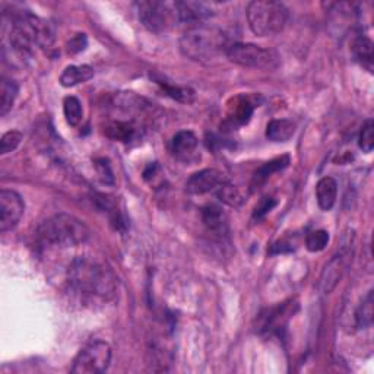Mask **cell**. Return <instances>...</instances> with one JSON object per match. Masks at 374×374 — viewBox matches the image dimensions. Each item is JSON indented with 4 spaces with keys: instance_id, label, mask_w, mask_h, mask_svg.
<instances>
[{
    "instance_id": "8",
    "label": "cell",
    "mask_w": 374,
    "mask_h": 374,
    "mask_svg": "<svg viewBox=\"0 0 374 374\" xmlns=\"http://www.w3.org/2000/svg\"><path fill=\"white\" fill-rule=\"evenodd\" d=\"M110 363V345L104 341H94L85 345L75 357L71 371L75 374H100L107 371Z\"/></svg>"
},
{
    "instance_id": "17",
    "label": "cell",
    "mask_w": 374,
    "mask_h": 374,
    "mask_svg": "<svg viewBox=\"0 0 374 374\" xmlns=\"http://www.w3.org/2000/svg\"><path fill=\"white\" fill-rule=\"evenodd\" d=\"M288 164H290V157L288 156H282L279 158H275L272 161L263 164L261 169L254 173V176L252 178L250 191H254V190L259 189L261 186H263L268 182V178L270 176H272L277 171L283 170Z\"/></svg>"
},
{
    "instance_id": "6",
    "label": "cell",
    "mask_w": 374,
    "mask_h": 374,
    "mask_svg": "<svg viewBox=\"0 0 374 374\" xmlns=\"http://www.w3.org/2000/svg\"><path fill=\"white\" fill-rule=\"evenodd\" d=\"M225 55L230 62L250 69L272 71L277 69L281 63V57L275 50L252 43L230 44Z\"/></svg>"
},
{
    "instance_id": "15",
    "label": "cell",
    "mask_w": 374,
    "mask_h": 374,
    "mask_svg": "<svg viewBox=\"0 0 374 374\" xmlns=\"http://www.w3.org/2000/svg\"><path fill=\"white\" fill-rule=\"evenodd\" d=\"M198 148V138L190 131L178 132L171 140L173 156L180 161H189Z\"/></svg>"
},
{
    "instance_id": "5",
    "label": "cell",
    "mask_w": 374,
    "mask_h": 374,
    "mask_svg": "<svg viewBox=\"0 0 374 374\" xmlns=\"http://www.w3.org/2000/svg\"><path fill=\"white\" fill-rule=\"evenodd\" d=\"M247 21L250 30L257 37L279 34L288 22V9L274 0H254L247 6Z\"/></svg>"
},
{
    "instance_id": "20",
    "label": "cell",
    "mask_w": 374,
    "mask_h": 374,
    "mask_svg": "<svg viewBox=\"0 0 374 374\" xmlns=\"http://www.w3.org/2000/svg\"><path fill=\"white\" fill-rule=\"evenodd\" d=\"M93 76L94 69L88 66V64H82V66H68L60 75V84L64 88H71L89 81Z\"/></svg>"
},
{
    "instance_id": "31",
    "label": "cell",
    "mask_w": 374,
    "mask_h": 374,
    "mask_svg": "<svg viewBox=\"0 0 374 374\" xmlns=\"http://www.w3.org/2000/svg\"><path fill=\"white\" fill-rule=\"evenodd\" d=\"M277 200L274 198H263L259 203L256 205V208L253 211V218L254 219H262L263 216H266L270 211H272L277 206Z\"/></svg>"
},
{
    "instance_id": "14",
    "label": "cell",
    "mask_w": 374,
    "mask_h": 374,
    "mask_svg": "<svg viewBox=\"0 0 374 374\" xmlns=\"http://www.w3.org/2000/svg\"><path fill=\"white\" fill-rule=\"evenodd\" d=\"M180 22L190 24L191 27L202 25L212 17V10L200 2H176Z\"/></svg>"
},
{
    "instance_id": "28",
    "label": "cell",
    "mask_w": 374,
    "mask_h": 374,
    "mask_svg": "<svg viewBox=\"0 0 374 374\" xmlns=\"http://www.w3.org/2000/svg\"><path fill=\"white\" fill-rule=\"evenodd\" d=\"M358 147L363 149L366 153H370L374 148V122L367 120L358 136Z\"/></svg>"
},
{
    "instance_id": "32",
    "label": "cell",
    "mask_w": 374,
    "mask_h": 374,
    "mask_svg": "<svg viewBox=\"0 0 374 374\" xmlns=\"http://www.w3.org/2000/svg\"><path fill=\"white\" fill-rule=\"evenodd\" d=\"M88 46V40L85 34H76L73 38H71V41L68 43V53L76 55L84 51Z\"/></svg>"
},
{
    "instance_id": "18",
    "label": "cell",
    "mask_w": 374,
    "mask_h": 374,
    "mask_svg": "<svg viewBox=\"0 0 374 374\" xmlns=\"http://www.w3.org/2000/svg\"><path fill=\"white\" fill-rule=\"evenodd\" d=\"M254 110V102L250 97L240 95L234 98V106L230 107L228 120L234 126H243L249 123Z\"/></svg>"
},
{
    "instance_id": "25",
    "label": "cell",
    "mask_w": 374,
    "mask_h": 374,
    "mask_svg": "<svg viewBox=\"0 0 374 374\" xmlns=\"http://www.w3.org/2000/svg\"><path fill=\"white\" fill-rule=\"evenodd\" d=\"M63 113L68 124L78 126L82 120V104L76 97H66L63 101Z\"/></svg>"
},
{
    "instance_id": "33",
    "label": "cell",
    "mask_w": 374,
    "mask_h": 374,
    "mask_svg": "<svg viewBox=\"0 0 374 374\" xmlns=\"http://www.w3.org/2000/svg\"><path fill=\"white\" fill-rule=\"evenodd\" d=\"M97 169L100 171L102 182H104V183H113V173H111L110 165H109V162L106 160L97 161Z\"/></svg>"
},
{
    "instance_id": "24",
    "label": "cell",
    "mask_w": 374,
    "mask_h": 374,
    "mask_svg": "<svg viewBox=\"0 0 374 374\" xmlns=\"http://www.w3.org/2000/svg\"><path fill=\"white\" fill-rule=\"evenodd\" d=\"M373 291L364 297L355 312V325L358 329H367L373 324Z\"/></svg>"
},
{
    "instance_id": "9",
    "label": "cell",
    "mask_w": 374,
    "mask_h": 374,
    "mask_svg": "<svg viewBox=\"0 0 374 374\" xmlns=\"http://www.w3.org/2000/svg\"><path fill=\"white\" fill-rule=\"evenodd\" d=\"M25 212V202L15 190L0 191V231L8 233L14 230Z\"/></svg>"
},
{
    "instance_id": "10",
    "label": "cell",
    "mask_w": 374,
    "mask_h": 374,
    "mask_svg": "<svg viewBox=\"0 0 374 374\" xmlns=\"http://www.w3.org/2000/svg\"><path fill=\"white\" fill-rule=\"evenodd\" d=\"M227 180L221 171L206 169L195 173L187 180L186 190L190 195H205V193L216 191Z\"/></svg>"
},
{
    "instance_id": "2",
    "label": "cell",
    "mask_w": 374,
    "mask_h": 374,
    "mask_svg": "<svg viewBox=\"0 0 374 374\" xmlns=\"http://www.w3.org/2000/svg\"><path fill=\"white\" fill-rule=\"evenodd\" d=\"M12 28L9 34L10 46L21 56L30 55L32 46L51 47L55 43L56 32L53 25L47 19L37 17L31 12H18L12 14Z\"/></svg>"
},
{
    "instance_id": "7",
    "label": "cell",
    "mask_w": 374,
    "mask_h": 374,
    "mask_svg": "<svg viewBox=\"0 0 374 374\" xmlns=\"http://www.w3.org/2000/svg\"><path fill=\"white\" fill-rule=\"evenodd\" d=\"M136 8L140 22L152 32H164L180 22L176 2L147 0V2L136 3Z\"/></svg>"
},
{
    "instance_id": "22",
    "label": "cell",
    "mask_w": 374,
    "mask_h": 374,
    "mask_svg": "<svg viewBox=\"0 0 374 374\" xmlns=\"http://www.w3.org/2000/svg\"><path fill=\"white\" fill-rule=\"evenodd\" d=\"M18 91V85L14 81L2 78V82H0V115H2V118L14 107Z\"/></svg>"
},
{
    "instance_id": "3",
    "label": "cell",
    "mask_w": 374,
    "mask_h": 374,
    "mask_svg": "<svg viewBox=\"0 0 374 374\" xmlns=\"http://www.w3.org/2000/svg\"><path fill=\"white\" fill-rule=\"evenodd\" d=\"M228 40L224 31L206 27L205 24L187 30L180 38L182 53L199 63H212L223 53H227Z\"/></svg>"
},
{
    "instance_id": "19",
    "label": "cell",
    "mask_w": 374,
    "mask_h": 374,
    "mask_svg": "<svg viewBox=\"0 0 374 374\" xmlns=\"http://www.w3.org/2000/svg\"><path fill=\"white\" fill-rule=\"evenodd\" d=\"M104 133L114 140L129 144L139 136V127L131 122H111L106 126Z\"/></svg>"
},
{
    "instance_id": "12",
    "label": "cell",
    "mask_w": 374,
    "mask_h": 374,
    "mask_svg": "<svg viewBox=\"0 0 374 374\" xmlns=\"http://www.w3.org/2000/svg\"><path fill=\"white\" fill-rule=\"evenodd\" d=\"M345 253L341 252L339 254L333 256L330 262L325 266L324 272L319 279V290L324 294H330L335 288H337L338 282L341 281L344 272H345Z\"/></svg>"
},
{
    "instance_id": "26",
    "label": "cell",
    "mask_w": 374,
    "mask_h": 374,
    "mask_svg": "<svg viewBox=\"0 0 374 374\" xmlns=\"http://www.w3.org/2000/svg\"><path fill=\"white\" fill-rule=\"evenodd\" d=\"M216 196L219 198V200H221V202L227 203L228 206H234V208L240 206L243 203V200H244L240 190L236 186L230 185L228 182H225L224 185L219 186V189L216 190Z\"/></svg>"
},
{
    "instance_id": "16",
    "label": "cell",
    "mask_w": 374,
    "mask_h": 374,
    "mask_svg": "<svg viewBox=\"0 0 374 374\" xmlns=\"http://www.w3.org/2000/svg\"><path fill=\"white\" fill-rule=\"evenodd\" d=\"M338 198V183L333 177L320 178L316 185V199L320 209L330 211Z\"/></svg>"
},
{
    "instance_id": "11",
    "label": "cell",
    "mask_w": 374,
    "mask_h": 374,
    "mask_svg": "<svg viewBox=\"0 0 374 374\" xmlns=\"http://www.w3.org/2000/svg\"><path fill=\"white\" fill-rule=\"evenodd\" d=\"M294 303H283L282 306L266 310L259 320V332L275 333L287 325L290 316L294 313Z\"/></svg>"
},
{
    "instance_id": "23",
    "label": "cell",
    "mask_w": 374,
    "mask_h": 374,
    "mask_svg": "<svg viewBox=\"0 0 374 374\" xmlns=\"http://www.w3.org/2000/svg\"><path fill=\"white\" fill-rule=\"evenodd\" d=\"M353 53L355 59L363 64L364 68L371 71L373 68V41L366 35H359L355 38L353 44Z\"/></svg>"
},
{
    "instance_id": "29",
    "label": "cell",
    "mask_w": 374,
    "mask_h": 374,
    "mask_svg": "<svg viewBox=\"0 0 374 374\" xmlns=\"http://www.w3.org/2000/svg\"><path fill=\"white\" fill-rule=\"evenodd\" d=\"M22 142V133L18 131H10L2 136L0 140V153L6 156L9 152H14Z\"/></svg>"
},
{
    "instance_id": "1",
    "label": "cell",
    "mask_w": 374,
    "mask_h": 374,
    "mask_svg": "<svg viewBox=\"0 0 374 374\" xmlns=\"http://www.w3.org/2000/svg\"><path fill=\"white\" fill-rule=\"evenodd\" d=\"M71 291L85 300L110 301L118 292V277L111 266L93 256H80L68 269Z\"/></svg>"
},
{
    "instance_id": "30",
    "label": "cell",
    "mask_w": 374,
    "mask_h": 374,
    "mask_svg": "<svg viewBox=\"0 0 374 374\" xmlns=\"http://www.w3.org/2000/svg\"><path fill=\"white\" fill-rule=\"evenodd\" d=\"M164 91L169 94L170 97H173L174 100H178V101H190V98L193 97V93L190 91V89L187 88H182V86H174V85H169V84H164V82H158Z\"/></svg>"
},
{
    "instance_id": "4",
    "label": "cell",
    "mask_w": 374,
    "mask_h": 374,
    "mask_svg": "<svg viewBox=\"0 0 374 374\" xmlns=\"http://www.w3.org/2000/svg\"><path fill=\"white\" fill-rule=\"evenodd\" d=\"M91 231L73 215L59 214L48 218L40 228H38V237L48 246L57 247H73L84 244Z\"/></svg>"
},
{
    "instance_id": "13",
    "label": "cell",
    "mask_w": 374,
    "mask_h": 374,
    "mask_svg": "<svg viewBox=\"0 0 374 374\" xmlns=\"http://www.w3.org/2000/svg\"><path fill=\"white\" fill-rule=\"evenodd\" d=\"M202 221L211 234L224 239L228 234V219L216 205H208L202 209Z\"/></svg>"
},
{
    "instance_id": "27",
    "label": "cell",
    "mask_w": 374,
    "mask_h": 374,
    "mask_svg": "<svg viewBox=\"0 0 374 374\" xmlns=\"http://www.w3.org/2000/svg\"><path fill=\"white\" fill-rule=\"evenodd\" d=\"M328 243H329V233L325 230L312 231V233L306 237V247L308 252H312V253L325 250Z\"/></svg>"
},
{
    "instance_id": "21",
    "label": "cell",
    "mask_w": 374,
    "mask_h": 374,
    "mask_svg": "<svg viewBox=\"0 0 374 374\" xmlns=\"http://www.w3.org/2000/svg\"><path fill=\"white\" fill-rule=\"evenodd\" d=\"M295 133V124L287 119L270 120L266 126V136L272 142H287Z\"/></svg>"
}]
</instances>
